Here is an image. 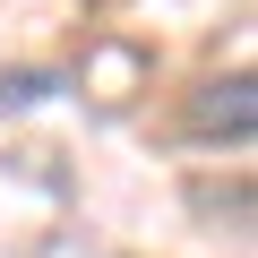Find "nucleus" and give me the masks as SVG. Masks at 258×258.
Returning <instances> with one entry per match:
<instances>
[{
    "mask_svg": "<svg viewBox=\"0 0 258 258\" xmlns=\"http://www.w3.org/2000/svg\"><path fill=\"white\" fill-rule=\"evenodd\" d=\"M249 129H258V86H249V69L207 78V86L189 95V138H198V147H249Z\"/></svg>",
    "mask_w": 258,
    "mask_h": 258,
    "instance_id": "obj_1",
    "label": "nucleus"
}]
</instances>
